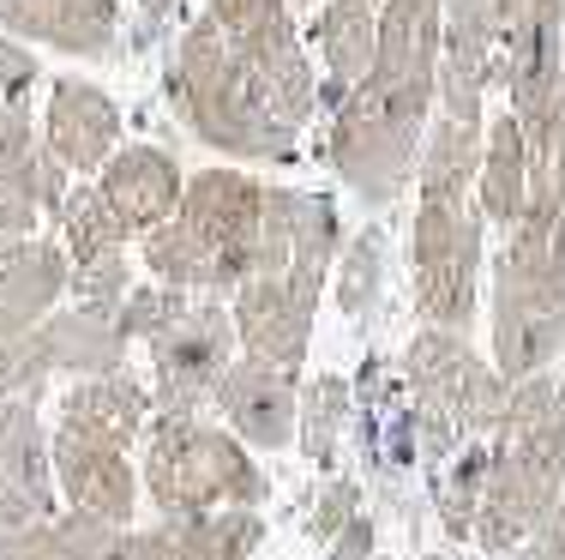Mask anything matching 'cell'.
<instances>
[{"label": "cell", "instance_id": "cell-1", "mask_svg": "<svg viewBox=\"0 0 565 560\" xmlns=\"http://www.w3.org/2000/svg\"><path fill=\"white\" fill-rule=\"evenodd\" d=\"M439 31H446V0H380L373 66L331 109V169L367 205H392L415 181L422 133L434 121Z\"/></svg>", "mask_w": 565, "mask_h": 560}, {"label": "cell", "instance_id": "cell-2", "mask_svg": "<svg viewBox=\"0 0 565 560\" xmlns=\"http://www.w3.org/2000/svg\"><path fill=\"white\" fill-rule=\"evenodd\" d=\"M301 187H265L241 169H205L186 181L181 211L145 235V265L169 289H241L247 277L289 272Z\"/></svg>", "mask_w": 565, "mask_h": 560}, {"label": "cell", "instance_id": "cell-3", "mask_svg": "<svg viewBox=\"0 0 565 560\" xmlns=\"http://www.w3.org/2000/svg\"><path fill=\"white\" fill-rule=\"evenodd\" d=\"M169 97L199 139L241 157V163H289L295 157L301 127L282 121L277 103L265 97V85L253 78V66L235 55V43L211 19H199L174 49Z\"/></svg>", "mask_w": 565, "mask_h": 560}, {"label": "cell", "instance_id": "cell-4", "mask_svg": "<svg viewBox=\"0 0 565 560\" xmlns=\"http://www.w3.org/2000/svg\"><path fill=\"white\" fill-rule=\"evenodd\" d=\"M565 344V211H523L493 265V368L505 385L554 368Z\"/></svg>", "mask_w": 565, "mask_h": 560}, {"label": "cell", "instance_id": "cell-5", "mask_svg": "<svg viewBox=\"0 0 565 560\" xmlns=\"http://www.w3.org/2000/svg\"><path fill=\"white\" fill-rule=\"evenodd\" d=\"M265 542V518L247 506L199 518H163L157 530L97 525V518H36L24 530H0V560H247Z\"/></svg>", "mask_w": 565, "mask_h": 560}, {"label": "cell", "instance_id": "cell-6", "mask_svg": "<svg viewBox=\"0 0 565 560\" xmlns=\"http://www.w3.org/2000/svg\"><path fill=\"white\" fill-rule=\"evenodd\" d=\"M145 488H151L163 518H199V513H223V506L259 513L265 495H271V476L217 422L151 416V429H145Z\"/></svg>", "mask_w": 565, "mask_h": 560}, {"label": "cell", "instance_id": "cell-7", "mask_svg": "<svg viewBox=\"0 0 565 560\" xmlns=\"http://www.w3.org/2000/svg\"><path fill=\"white\" fill-rule=\"evenodd\" d=\"M565 500V373L559 392L530 429L500 434L488 452V476H481L476 500V537L488 554H511L547 525V513Z\"/></svg>", "mask_w": 565, "mask_h": 560}, {"label": "cell", "instance_id": "cell-8", "mask_svg": "<svg viewBox=\"0 0 565 560\" xmlns=\"http://www.w3.org/2000/svg\"><path fill=\"white\" fill-rule=\"evenodd\" d=\"M403 373L415 385V440H422L427 458H446L457 440L500 429L511 385L500 380V368L469 350L463 331H415L409 350H403Z\"/></svg>", "mask_w": 565, "mask_h": 560}, {"label": "cell", "instance_id": "cell-9", "mask_svg": "<svg viewBox=\"0 0 565 560\" xmlns=\"http://www.w3.org/2000/svg\"><path fill=\"white\" fill-rule=\"evenodd\" d=\"M409 277H415V308H422L427 326L463 331L469 319H476L481 211L469 205V199H451V205H415Z\"/></svg>", "mask_w": 565, "mask_h": 560}, {"label": "cell", "instance_id": "cell-10", "mask_svg": "<svg viewBox=\"0 0 565 560\" xmlns=\"http://www.w3.org/2000/svg\"><path fill=\"white\" fill-rule=\"evenodd\" d=\"M145 350H151V410L157 416H199L235 362V319L217 296H186V308Z\"/></svg>", "mask_w": 565, "mask_h": 560}, {"label": "cell", "instance_id": "cell-11", "mask_svg": "<svg viewBox=\"0 0 565 560\" xmlns=\"http://www.w3.org/2000/svg\"><path fill=\"white\" fill-rule=\"evenodd\" d=\"M235 319V344L247 350V362L282 368L295 373L307 362V344H313V319H319V284L307 277H247L228 302Z\"/></svg>", "mask_w": 565, "mask_h": 560}, {"label": "cell", "instance_id": "cell-12", "mask_svg": "<svg viewBox=\"0 0 565 560\" xmlns=\"http://www.w3.org/2000/svg\"><path fill=\"white\" fill-rule=\"evenodd\" d=\"M500 78L518 127H530L547 103L565 97V0H530V12L500 36Z\"/></svg>", "mask_w": 565, "mask_h": 560}, {"label": "cell", "instance_id": "cell-13", "mask_svg": "<svg viewBox=\"0 0 565 560\" xmlns=\"http://www.w3.org/2000/svg\"><path fill=\"white\" fill-rule=\"evenodd\" d=\"M211 410L223 416V429L241 440L247 452H277L295 440V416H301V380L265 362H228V373L217 380Z\"/></svg>", "mask_w": 565, "mask_h": 560}, {"label": "cell", "instance_id": "cell-14", "mask_svg": "<svg viewBox=\"0 0 565 560\" xmlns=\"http://www.w3.org/2000/svg\"><path fill=\"white\" fill-rule=\"evenodd\" d=\"M49 458H55V488L66 495L78 518H97V525H127L132 500H139V476H132L127 452L103 446V440H78L61 434L49 440Z\"/></svg>", "mask_w": 565, "mask_h": 560}, {"label": "cell", "instance_id": "cell-15", "mask_svg": "<svg viewBox=\"0 0 565 560\" xmlns=\"http://www.w3.org/2000/svg\"><path fill=\"white\" fill-rule=\"evenodd\" d=\"M103 205L120 218V230L127 235H151L157 223H169L174 211H181V163H174L169 151H157V145H127V151H115L109 163H103Z\"/></svg>", "mask_w": 565, "mask_h": 560}, {"label": "cell", "instance_id": "cell-16", "mask_svg": "<svg viewBox=\"0 0 565 560\" xmlns=\"http://www.w3.org/2000/svg\"><path fill=\"white\" fill-rule=\"evenodd\" d=\"M151 385L132 380L127 368L120 373H97V380H73L61 392V434L78 440H103V446L127 452L132 440L151 429Z\"/></svg>", "mask_w": 565, "mask_h": 560}, {"label": "cell", "instance_id": "cell-17", "mask_svg": "<svg viewBox=\"0 0 565 560\" xmlns=\"http://www.w3.org/2000/svg\"><path fill=\"white\" fill-rule=\"evenodd\" d=\"M66 277H73V265H66V253L49 247V242L0 247V344H12V338L43 326V319L55 314Z\"/></svg>", "mask_w": 565, "mask_h": 560}, {"label": "cell", "instance_id": "cell-18", "mask_svg": "<svg viewBox=\"0 0 565 560\" xmlns=\"http://www.w3.org/2000/svg\"><path fill=\"white\" fill-rule=\"evenodd\" d=\"M313 43H319V61H326V103L338 109L373 66L380 7H373V0H326V7L313 12Z\"/></svg>", "mask_w": 565, "mask_h": 560}, {"label": "cell", "instance_id": "cell-19", "mask_svg": "<svg viewBox=\"0 0 565 560\" xmlns=\"http://www.w3.org/2000/svg\"><path fill=\"white\" fill-rule=\"evenodd\" d=\"M36 356H43L49 373H73V380H97V373H120L127 368V338L109 314H49L43 326L31 331Z\"/></svg>", "mask_w": 565, "mask_h": 560}, {"label": "cell", "instance_id": "cell-20", "mask_svg": "<svg viewBox=\"0 0 565 560\" xmlns=\"http://www.w3.org/2000/svg\"><path fill=\"white\" fill-rule=\"evenodd\" d=\"M120 115L115 103L103 97L97 85H78V78H61L55 103H49V145H55V163L66 169H103L115 151Z\"/></svg>", "mask_w": 565, "mask_h": 560}, {"label": "cell", "instance_id": "cell-21", "mask_svg": "<svg viewBox=\"0 0 565 560\" xmlns=\"http://www.w3.org/2000/svg\"><path fill=\"white\" fill-rule=\"evenodd\" d=\"M481 145H488V127H463L434 109V121L422 133V157H415V199L422 205L469 199V187L481 176Z\"/></svg>", "mask_w": 565, "mask_h": 560}, {"label": "cell", "instance_id": "cell-22", "mask_svg": "<svg viewBox=\"0 0 565 560\" xmlns=\"http://www.w3.org/2000/svg\"><path fill=\"white\" fill-rule=\"evenodd\" d=\"M0 483H12L24 500H36L43 518H55V458L31 398H0Z\"/></svg>", "mask_w": 565, "mask_h": 560}, {"label": "cell", "instance_id": "cell-23", "mask_svg": "<svg viewBox=\"0 0 565 560\" xmlns=\"http://www.w3.org/2000/svg\"><path fill=\"white\" fill-rule=\"evenodd\" d=\"M476 205L488 223L518 230L523 205H530V145H523L518 115H493L488 145H481V176H476Z\"/></svg>", "mask_w": 565, "mask_h": 560}, {"label": "cell", "instance_id": "cell-24", "mask_svg": "<svg viewBox=\"0 0 565 560\" xmlns=\"http://www.w3.org/2000/svg\"><path fill=\"white\" fill-rule=\"evenodd\" d=\"M0 19L73 55H103L115 43V0H0Z\"/></svg>", "mask_w": 565, "mask_h": 560}, {"label": "cell", "instance_id": "cell-25", "mask_svg": "<svg viewBox=\"0 0 565 560\" xmlns=\"http://www.w3.org/2000/svg\"><path fill=\"white\" fill-rule=\"evenodd\" d=\"M349 422V380L338 373H319V380L301 385V416H295V440L313 464H331L338 458V434Z\"/></svg>", "mask_w": 565, "mask_h": 560}, {"label": "cell", "instance_id": "cell-26", "mask_svg": "<svg viewBox=\"0 0 565 560\" xmlns=\"http://www.w3.org/2000/svg\"><path fill=\"white\" fill-rule=\"evenodd\" d=\"M61 230H66V253H73V265L85 260H103V253H120L127 247V230H120V218L109 205H103V193H66L61 199Z\"/></svg>", "mask_w": 565, "mask_h": 560}, {"label": "cell", "instance_id": "cell-27", "mask_svg": "<svg viewBox=\"0 0 565 560\" xmlns=\"http://www.w3.org/2000/svg\"><path fill=\"white\" fill-rule=\"evenodd\" d=\"M380 284H385V242H380V230H367L338 253V308L367 314L380 302Z\"/></svg>", "mask_w": 565, "mask_h": 560}, {"label": "cell", "instance_id": "cell-28", "mask_svg": "<svg viewBox=\"0 0 565 560\" xmlns=\"http://www.w3.org/2000/svg\"><path fill=\"white\" fill-rule=\"evenodd\" d=\"M66 289L78 296V308L85 314H120V302H127V253H103V260H85L73 265V277H66Z\"/></svg>", "mask_w": 565, "mask_h": 560}, {"label": "cell", "instance_id": "cell-29", "mask_svg": "<svg viewBox=\"0 0 565 560\" xmlns=\"http://www.w3.org/2000/svg\"><path fill=\"white\" fill-rule=\"evenodd\" d=\"M186 308V289H169V284H145V289H127V302H120V314H115V326H120V338H139V344H151L157 331L169 326L174 314Z\"/></svg>", "mask_w": 565, "mask_h": 560}, {"label": "cell", "instance_id": "cell-30", "mask_svg": "<svg viewBox=\"0 0 565 560\" xmlns=\"http://www.w3.org/2000/svg\"><path fill=\"white\" fill-rule=\"evenodd\" d=\"M481 476H488V452H463V464H457L451 488H446V525L463 537V530H476V500H481Z\"/></svg>", "mask_w": 565, "mask_h": 560}, {"label": "cell", "instance_id": "cell-31", "mask_svg": "<svg viewBox=\"0 0 565 560\" xmlns=\"http://www.w3.org/2000/svg\"><path fill=\"white\" fill-rule=\"evenodd\" d=\"M282 12H289V0H205V19L217 24L223 36H241L265 19H282Z\"/></svg>", "mask_w": 565, "mask_h": 560}, {"label": "cell", "instance_id": "cell-32", "mask_svg": "<svg viewBox=\"0 0 565 560\" xmlns=\"http://www.w3.org/2000/svg\"><path fill=\"white\" fill-rule=\"evenodd\" d=\"M355 483H349V476H338V483H331L326 488V495H319V513H313V530H319V537H338V530L349 525V518H355Z\"/></svg>", "mask_w": 565, "mask_h": 560}, {"label": "cell", "instance_id": "cell-33", "mask_svg": "<svg viewBox=\"0 0 565 560\" xmlns=\"http://www.w3.org/2000/svg\"><path fill=\"white\" fill-rule=\"evenodd\" d=\"M36 78V66L24 49H12V43H0V109H19V91Z\"/></svg>", "mask_w": 565, "mask_h": 560}, {"label": "cell", "instance_id": "cell-34", "mask_svg": "<svg viewBox=\"0 0 565 560\" xmlns=\"http://www.w3.org/2000/svg\"><path fill=\"white\" fill-rule=\"evenodd\" d=\"M523 560H565V500L547 513V525L523 542Z\"/></svg>", "mask_w": 565, "mask_h": 560}, {"label": "cell", "instance_id": "cell-35", "mask_svg": "<svg viewBox=\"0 0 565 560\" xmlns=\"http://www.w3.org/2000/svg\"><path fill=\"white\" fill-rule=\"evenodd\" d=\"M367 554H373V525H367V513H355L331 537V560H367Z\"/></svg>", "mask_w": 565, "mask_h": 560}, {"label": "cell", "instance_id": "cell-36", "mask_svg": "<svg viewBox=\"0 0 565 560\" xmlns=\"http://www.w3.org/2000/svg\"><path fill=\"white\" fill-rule=\"evenodd\" d=\"M36 518H43L36 500H24L12 483H0V530H24V525H36Z\"/></svg>", "mask_w": 565, "mask_h": 560}, {"label": "cell", "instance_id": "cell-37", "mask_svg": "<svg viewBox=\"0 0 565 560\" xmlns=\"http://www.w3.org/2000/svg\"><path fill=\"white\" fill-rule=\"evenodd\" d=\"M31 218H36L31 205H19V199L0 193V235H24V230H31Z\"/></svg>", "mask_w": 565, "mask_h": 560}, {"label": "cell", "instance_id": "cell-38", "mask_svg": "<svg viewBox=\"0 0 565 560\" xmlns=\"http://www.w3.org/2000/svg\"><path fill=\"white\" fill-rule=\"evenodd\" d=\"M145 12H151V19H163V12H174V0H145Z\"/></svg>", "mask_w": 565, "mask_h": 560}, {"label": "cell", "instance_id": "cell-39", "mask_svg": "<svg viewBox=\"0 0 565 560\" xmlns=\"http://www.w3.org/2000/svg\"><path fill=\"white\" fill-rule=\"evenodd\" d=\"M301 7H326V0H301Z\"/></svg>", "mask_w": 565, "mask_h": 560}]
</instances>
